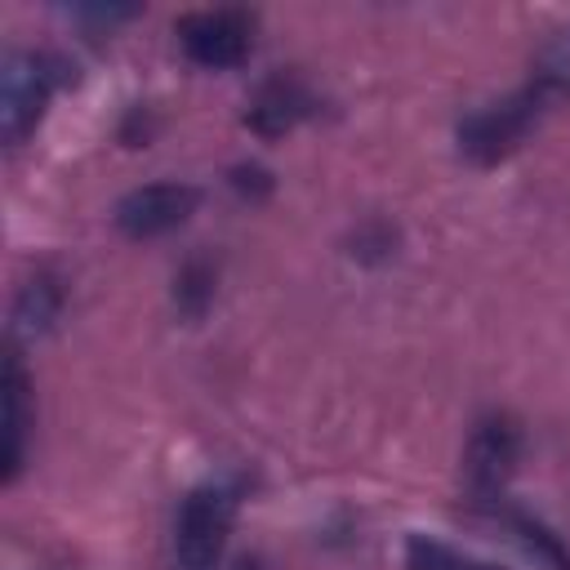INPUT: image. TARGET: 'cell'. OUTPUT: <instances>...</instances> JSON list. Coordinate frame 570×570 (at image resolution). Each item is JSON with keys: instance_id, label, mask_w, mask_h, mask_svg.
I'll return each mask as SVG.
<instances>
[{"instance_id": "cell-2", "label": "cell", "mask_w": 570, "mask_h": 570, "mask_svg": "<svg viewBox=\"0 0 570 570\" xmlns=\"http://www.w3.org/2000/svg\"><path fill=\"white\" fill-rule=\"evenodd\" d=\"M548 85H525L517 94H508L503 102H490L481 111H472L463 125H459V147L463 156H472L476 165H494L503 160L512 147H521V138L530 134V125L539 120L543 102H548Z\"/></svg>"}, {"instance_id": "cell-4", "label": "cell", "mask_w": 570, "mask_h": 570, "mask_svg": "<svg viewBox=\"0 0 570 570\" xmlns=\"http://www.w3.org/2000/svg\"><path fill=\"white\" fill-rule=\"evenodd\" d=\"M249 18L240 9H200V13H183L174 36L183 45V53L205 67V71H227L240 67L249 53Z\"/></svg>"}, {"instance_id": "cell-12", "label": "cell", "mask_w": 570, "mask_h": 570, "mask_svg": "<svg viewBox=\"0 0 570 570\" xmlns=\"http://www.w3.org/2000/svg\"><path fill=\"white\" fill-rule=\"evenodd\" d=\"M174 303L183 316H200L214 303V267L205 258H191L174 276Z\"/></svg>"}, {"instance_id": "cell-6", "label": "cell", "mask_w": 570, "mask_h": 570, "mask_svg": "<svg viewBox=\"0 0 570 570\" xmlns=\"http://www.w3.org/2000/svg\"><path fill=\"white\" fill-rule=\"evenodd\" d=\"M517 459H521V428L508 419V414H485L472 436H468V450H463V472H468V485L490 499L508 485V476L517 472Z\"/></svg>"}, {"instance_id": "cell-3", "label": "cell", "mask_w": 570, "mask_h": 570, "mask_svg": "<svg viewBox=\"0 0 570 570\" xmlns=\"http://www.w3.org/2000/svg\"><path fill=\"white\" fill-rule=\"evenodd\" d=\"M58 62L49 53H13L0 76V129L4 142L18 147L45 116V102L53 94Z\"/></svg>"}, {"instance_id": "cell-9", "label": "cell", "mask_w": 570, "mask_h": 570, "mask_svg": "<svg viewBox=\"0 0 570 570\" xmlns=\"http://www.w3.org/2000/svg\"><path fill=\"white\" fill-rule=\"evenodd\" d=\"M503 525L517 534V543L543 566V570H570V548L561 543V534L539 521L534 512H517V508H503Z\"/></svg>"}, {"instance_id": "cell-14", "label": "cell", "mask_w": 570, "mask_h": 570, "mask_svg": "<svg viewBox=\"0 0 570 570\" xmlns=\"http://www.w3.org/2000/svg\"><path fill=\"white\" fill-rule=\"evenodd\" d=\"M227 183H232V191H240V196H249V200H258V196L272 191V174H267L263 165H236Z\"/></svg>"}, {"instance_id": "cell-10", "label": "cell", "mask_w": 570, "mask_h": 570, "mask_svg": "<svg viewBox=\"0 0 570 570\" xmlns=\"http://www.w3.org/2000/svg\"><path fill=\"white\" fill-rule=\"evenodd\" d=\"M22 436H27V374L9 356L4 365V481H13L22 468Z\"/></svg>"}, {"instance_id": "cell-13", "label": "cell", "mask_w": 570, "mask_h": 570, "mask_svg": "<svg viewBox=\"0 0 570 570\" xmlns=\"http://www.w3.org/2000/svg\"><path fill=\"white\" fill-rule=\"evenodd\" d=\"M548 89H566L570 85V31H561L548 53H543V76H539Z\"/></svg>"}, {"instance_id": "cell-5", "label": "cell", "mask_w": 570, "mask_h": 570, "mask_svg": "<svg viewBox=\"0 0 570 570\" xmlns=\"http://www.w3.org/2000/svg\"><path fill=\"white\" fill-rule=\"evenodd\" d=\"M196 209V187L187 183H147L116 200V227L129 240H151L183 227Z\"/></svg>"}, {"instance_id": "cell-8", "label": "cell", "mask_w": 570, "mask_h": 570, "mask_svg": "<svg viewBox=\"0 0 570 570\" xmlns=\"http://www.w3.org/2000/svg\"><path fill=\"white\" fill-rule=\"evenodd\" d=\"M62 312V285L40 272L31 276L22 289H18V303H13V330L18 334H45Z\"/></svg>"}, {"instance_id": "cell-1", "label": "cell", "mask_w": 570, "mask_h": 570, "mask_svg": "<svg viewBox=\"0 0 570 570\" xmlns=\"http://www.w3.org/2000/svg\"><path fill=\"white\" fill-rule=\"evenodd\" d=\"M236 521V490L223 481L196 485L174 521V557L183 570H214L223 561V548L232 539Z\"/></svg>"}, {"instance_id": "cell-7", "label": "cell", "mask_w": 570, "mask_h": 570, "mask_svg": "<svg viewBox=\"0 0 570 570\" xmlns=\"http://www.w3.org/2000/svg\"><path fill=\"white\" fill-rule=\"evenodd\" d=\"M312 111V94H307V85L298 80V76H272V80H263L258 85V94H254V102H249V111H245V125L254 129V134H263V138H276V134H285V129H294L303 116Z\"/></svg>"}, {"instance_id": "cell-11", "label": "cell", "mask_w": 570, "mask_h": 570, "mask_svg": "<svg viewBox=\"0 0 570 570\" xmlns=\"http://www.w3.org/2000/svg\"><path fill=\"white\" fill-rule=\"evenodd\" d=\"M405 566L410 570H499V566H490L481 557H468V552H459V548H450V543H441L432 534H410Z\"/></svg>"}]
</instances>
